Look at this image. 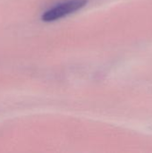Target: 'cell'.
<instances>
[{"label":"cell","mask_w":152,"mask_h":153,"mask_svg":"<svg viewBox=\"0 0 152 153\" xmlns=\"http://www.w3.org/2000/svg\"><path fill=\"white\" fill-rule=\"evenodd\" d=\"M86 0H69L56 5L49 9L42 15V20L45 22H53L57 19L63 18L77 10L82 8L86 4Z\"/></svg>","instance_id":"1"}]
</instances>
